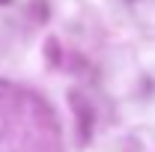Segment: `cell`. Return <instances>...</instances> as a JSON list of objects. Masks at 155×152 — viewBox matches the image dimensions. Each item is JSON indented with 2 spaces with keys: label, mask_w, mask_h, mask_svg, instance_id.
<instances>
[{
  "label": "cell",
  "mask_w": 155,
  "mask_h": 152,
  "mask_svg": "<svg viewBox=\"0 0 155 152\" xmlns=\"http://www.w3.org/2000/svg\"><path fill=\"white\" fill-rule=\"evenodd\" d=\"M72 107H75L78 116H81V131H84V137H87V131L93 128V122H90L93 116H87V111H84V101H81V95H78V93H72Z\"/></svg>",
  "instance_id": "cell-1"
},
{
  "label": "cell",
  "mask_w": 155,
  "mask_h": 152,
  "mask_svg": "<svg viewBox=\"0 0 155 152\" xmlns=\"http://www.w3.org/2000/svg\"><path fill=\"white\" fill-rule=\"evenodd\" d=\"M3 93H9V84H3V81H0V95Z\"/></svg>",
  "instance_id": "cell-2"
},
{
  "label": "cell",
  "mask_w": 155,
  "mask_h": 152,
  "mask_svg": "<svg viewBox=\"0 0 155 152\" xmlns=\"http://www.w3.org/2000/svg\"><path fill=\"white\" fill-rule=\"evenodd\" d=\"M6 3H9V0H0V6H6Z\"/></svg>",
  "instance_id": "cell-3"
}]
</instances>
